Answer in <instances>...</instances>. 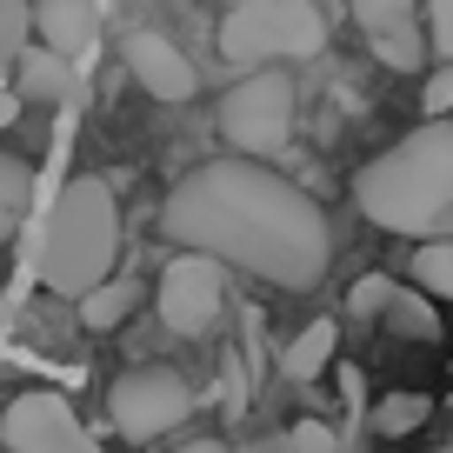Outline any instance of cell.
<instances>
[{"mask_svg":"<svg viewBox=\"0 0 453 453\" xmlns=\"http://www.w3.org/2000/svg\"><path fill=\"white\" fill-rule=\"evenodd\" d=\"M34 34L60 54L87 60L100 47V7L94 0H34Z\"/></svg>","mask_w":453,"mask_h":453,"instance_id":"obj_13","label":"cell"},{"mask_svg":"<svg viewBox=\"0 0 453 453\" xmlns=\"http://www.w3.org/2000/svg\"><path fill=\"white\" fill-rule=\"evenodd\" d=\"M154 313H160V326L180 334V340L220 334V320H226V260L200 254V247H180L154 280Z\"/></svg>","mask_w":453,"mask_h":453,"instance_id":"obj_6","label":"cell"},{"mask_svg":"<svg viewBox=\"0 0 453 453\" xmlns=\"http://www.w3.org/2000/svg\"><path fill=\"white\" fill-rule=\"evenodd\" d=\"M347 313L354 320H387L394 334L407 340H440V313H434V294H407L400 280H387V273H367V280H354V294H347Z\"/></svg>","mask_w":453,"mask_h":453,"instance_id":"obj_11","label":"cell"},{"mask_svg":"<svg viewBox=\"0 0 453 453\" xmlns=\"http://www.w3.org/2000/svg\"><path fill=\"white\" fill-rule=\"evenodd\" d=\"M14 87H20V100H34V107H60V100L81 94V60L41 41V47H27V54L14 60Z\"/></svg>","mask_w":453,"mask_h":453,"instance_id":"obj_12","label":"cell"},{"mask_svg":"<svg viewBox=\"0 0 453 453\" xmlns=\"http://www.w3.org/2000/svg\"><path fill=\"white\" fill-rule=\"evenodd\" d=\"M447 407H453V400H447Z\"/></svg>","mask_w":453,"mask_h":453,"instance_id":"obj_25","label":"cell"},{"mask_svg":"<svg viewBox=\"0 0 453 453\" xmlns=\"http://www.w3.org/2000/svg\"><path fill=\"white\" fill-rule=\"evenodd\" d=\"M141 307V280H100V287H87L81 294V326H94V334H107V326H120L127 313Z\"/></svg>","mask_w":453,"mask_h":453,"instance_id":"obj_16","label":"cell"},{"mask_svg":"<svg viewBox=\"0 0 453 453\" xmlns=\"http://www.w3.org/2000/svg\"><path fill=\"white\" fill-rule=\"evenodd\" d=\"M413 280L434 300H453V234H434V241L413 247Z\"/></svg>","mask_w":453,"mask_h":453,"instance_id":"obj_18","label":"cell"},{"mask_svg":"<svg viewBox=\"0 0 453 453\" xmlns=\"http://www.w3.org/2000/svg\"><path fill=\"white\" fill-rule=\"evenodd\" d=\"M326 47V20L313 0H234L220 14V60L226 67H273L307 60Z\"/></svg>","mask_w":453,"mask_h":453,"instance_id":"obj_4","label":"cell"},{"mask_svg":"<svg viewBox=\"0 0 453 453\" xmlns=\"http://www.w3.org/2000/svg\"><path fill=\"white\" fill-rule=\"evenodd\" d=\"M420 107H426V113H447V107H453V60H440V73L426 81Z\"/></svg>","mask_w":453,"mask_h":453,"instance_id":"obj_22","label":"cell"},{"mask_svg":"<svg viewBox=\"0 0 453 453\" xmlns=\"http://www.w3.org/2000/svg\"><path fill=\"white\" fill-rule=\"evenodd\" d=\"M120 60H127V73L141 81L147 100H167V107H180V100L200 94L194 60H187L180 47L167 41V34H154V27H134L127 41H120Z\"/></svg>","mask_w":453,"mask_h":453,"instance_id":"obj_10","label":"cell"},{"mask_svg":"<svg viewBox=\"0 0 453 453\" xmlns=\"http://www.w3.org/2000/svg\"><path fill=\"white\" fill-rule=\"evenodd\" d=\"M294 81H287L280 67H247V81H234L220 94V134L234 154H287V141H294Z\"/></svg>","mask_w":453,"mask_h":453,"instance_id":"obj_5","label":"cell"},{"mask_svg":"<svg viewBox=\"0 0 453 453\" xmlns=\"http://www.w3.org/2000/svg\"><path fill=\"white\" fill-rule=\"evenodd\" d=\"M354 207L387 234L434 241L453 234V120L426 113V127L394 141L354 173Z\"/></svg>","mask_w":453,"mask_h":453,"instance_id":"obj_2","label":"cell"},{"mask_svg":"<svg viewBox=\"0 0 453 453\" xmlns=\"http://www.w3.org/2000/svg\"><path fill=\"white\" fill-rule=\"evenodd\" d=\"M120 260V200L100 173H73L60 200L47 207L41 241H34V273L47 294H73L100 287Z\"/></svg>","mask_w":453,"mask_h":453,"instance_id":"obj_3","label":"cell"},{"mask_svg":"<svg viewBox=\"0 0 453 453\" xmlns=\"http://www.w3.org/2000/svg\"><path fill=\"white\" fill-rule=\"evenodd\" d=\"M334 347H340V326H334V320H313V326H300V334L280 347V380L313 387L326 367H334Z\"/></svg>","mask_w":453,"mask_h":453,"instance_id":"obj_14","label":"cell"},{"mask_svg":"<svg viewBox=\"0 0 453 453\" xmlns=\"http://www.w3.org/2000/svg\"><path fill=\"white\" fill-rule=\"evenodd\" d=\"M160 234L273 287H313L334 267L326 207L287 173H273L260 154H220L187 167L160 207Z\"/></svg>","mask_w":453,"mask_h":453,"instance_id":"obj_1","label":"cell"},{"mask_svg":"<svg viewBox=\"0 0 453 453\" xmlns=\"http://www.w3.org/2000/svg\"><path fill=\"white\" fill-rule=\"evenodd\" d=\"M27 207H34V167H27L20 154H7V147H0V247L20 234Z\"/></svg>","mask_w":453,"mask_h":453,"instance_id":"obj_15","label":"cell"},{"mask_svg":"<svg viewBox=\"0 0 453 453\" xmlns=\"http://www.w3.org/2000/svg\"><path fill=\"white\" fill-rule=\"evenodd\" d=\"M194 380L173 367H127L107 387V413L120 440H167L173 426L194 420Z\"/></svg>","mask_w":453,"mask_h":453,"instance_id":"obj_7","label":"cell"},{"mask_svg":"<svg viewBox=\"0 0 453 453\" xmlns=\"http://www.w3.org/2000/svg\"><path fill=\"white\" fill-rule=\"evenodd\" d=\"M367 34V47L400 73H420L434 60V34L420 27V0H347Z\"/></svg>","mask_w":453,"mask_h":453,"instance_id":"obj_9","label":"cell"},{"mask_svg":"<svg viewBox=\"0 0 453 453\" xmlns=\"http://www.w3.org/2000/svg\"><path fill=\"white\" fill-rule=\"evenodd\" d=\"M280 447H300V453H334V447H340V434H334V426H320V420H300V426H287V434H280Z\"/></svg>","mask_w":453,"mask_h":453,"instance_id":"obj_20","label":"cell"},{"mask_svg":"<svg viewBox=\"0 0 453 453\" xmlns=\"http://www.w3.org/2000/svg\"><path fill=\"white\" fill-rule=\"evenodd\" d=\"M0 326H7V300H0Z\"/></svg>","mask_w":453,"mask_h":453,"instance_id":"obj_24","label":"cell"},{"mask_svg":"<svg viewBox=\"0 0 453 453\" xmlns=\"http://www.w3.org/2000/svg\"><path fill=\"white\" fill-rule=\"evenodd\" d=\"M426 413H434L426 394H387L380 407H373V434H380V440H407V434L426 426Z\"/></svg>","mask_w":453,"mask_h":453,"instance_id":"obj_17","label":"cell"},{"mask_svg":"<svg viewBox=\"0 0 453 453\" xmlns=\"http://www.w3.org/2000/svg\"><path fill=\"white\" fill-rule=\"evenodd\" d=\"M27 34H34V0H0V67H14L27 54Z\"/></svg>","mask_w":453,"mask_h":453,"instance_id":"obj_19","label":"cell"},{"mask_svg":"<svg viewBox=\"0 0 453 453\" xmlns=\"http://www.w3.org/2000/svg\"><path fill=\"white\" fill-rule=\"evenodd\" d=\"M0 447L14 453H87V426L73 420V407L47 387L20 394L14 407L0 413Z\"/></svg>","mask_w":453,"mask_h":453,"instance_id":"obj_8","label":"cell"},{"mask_svg":"<svg viewBox=\"0 0 453 453\" xmlns=\"http://www.w3.org/2000/svg\"><path fill=\"white\" fill-rule=\"evenodd\" d=\"M426 34H434V54L453 60V0H426Z\"/></svg>","mask_w":453,"mask_h":453,"instance_id":"obj_21","label":"cell"},{"mask_svg":"<svg viewBox=\"0 0 453 453\" xmlns=\"http://www.w3.org/2000/svg\"><path fill=\"white\" fill-rule=\"evenodd\" d=\"M14 107H20V87H14V94H0V127L14 120Z\"/></svg>","mask_w":453,"mask_h":453,"instance_id":"obj_23","label":"cell"}]
</instances>
